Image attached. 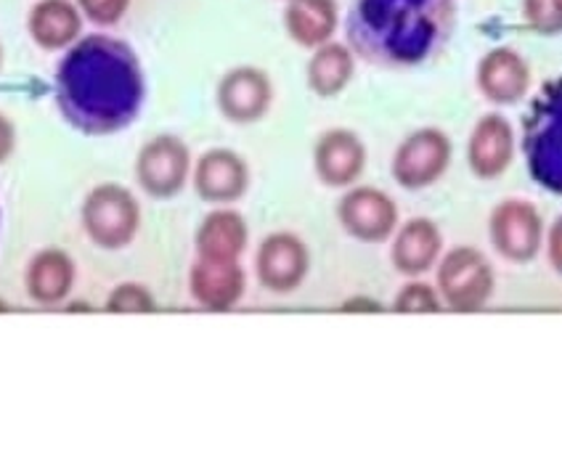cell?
Masks as SVG:
<instances>
[{
  "label": "cell",
  "instance_id": "6da1fadb",
  "mask_svg": "<svg viewBox=\"0 0 562 474\" xmlns=\"http://www.w3.org/2000/svg\"><path fill=\"white\" fill-rule=\"evenodd\" d=\"M146 82L136 50L110 35H86L56 67V104L86 136H112L138 117Z\"/></svg>",
  "mask_w": 562,
  "mask_h": 474
},
{
  "label": "cell",
  "instance_id": "7a4b0ae2",
  "mask_svg": "<svg viewBox=\"0 0 562 474\" xmlns=\"http://www.w3.org/2000/svg\"><path fill=\"white\" fill-rule=\"evenodd\" d=\"M453 0H356L345 22L350 50L382 69L430 61L449 43Z\"/></svg>",
  "mask_w": 562,
  "mask_h": 474
},
{
  "label": "cell",
  "instance_id": "3957f363",
  "mask_svg": "<svg viewBox=\"0 0 562 474\" xmlns=\"http://www.w3.org/2000/svg\"><path fill=\"white\" fill-rule=\"evenodd\" d=\"M528 172L552 194H562V77L547 82L522 120Z\"/></svg>",
  "mask_w": 562,
  "mask_h": 474
},
{
  "label": "cell",
  "instance_id": "277c9868",
  "mask_svg": "<svg viewBox=\"0 0 562 474\" xmlns=\"http://www.w3.org/2000/svg\"><path fill=\"white\" fill-rule=\"evenodd\" d=\"M82 228L101 249H123L140 228V204L125 185L101 183L82 202Z\"/></svg>",
  "mask_w": 562,
  "mask_h": 474
},
{
  "label": "cell",
  "instance_id": "5b68a950",
  "mask_svg": "<svg viewBox=\"0 0 562 474\" xmlns=\"http://www.w3.org/2000/svg\"><path fill=\"white\" fill-rule=\"evenodd\" d=\"M438 294L451 311L475 313L494 297L496 273L488 258L472 247H453L440 255L436 273Z\"/></svg>",
  "mask_w": 562,
  "mask_h": 474
},
{
  "label": "cell",
  "instance_id": "8992f818",
  "mask_svg": "<svg viewBox=\"0 0 562 474\" xmlns=\"http://www.w3.org/2000/svg\"><path fill=\"white\" fill-rule=\"evenodd\" d=\"M451 138L438 127H419L393 154V178L401 189L425 191L446 176L451 165Z\"/></svg>",
  "mask_w": 562,
  "mask_h": 474
},
{
  "label": "cell",
  "instance_id": "52a82bcc",
  "mask_svg": "<svg viewBox=\"0 0 562 474\" xmlns=\"http://www.w3.org/2000/svg\"><path fill=\"white\" fill-rule=\"evenodd\" d=\"M337 221L345 234L363 245H382L398 228V204L391 194L374 185H359L345 191L337 204Z\"/></svg>",
  "mask_w": 562,
  "mask_h": 474
},
{
  "label": "cell",
  "instance_id": "ba28073f",
  "mask_svg": "<svg viewBox=\"0 0 562 474\" xmlns=\"http://www.w3.org/2000/svg\"><path fill=\"white\" fill-rule=\"evenodd\" d=\"M191 172L189 146L176 136L151 138L136 159V181L155 200H172L183 191Z\"/></svg>",
  "mask_w": 562,
  "mask_h": 474
},
{
  "label": "cell",
  "instance_id": "9c48e42d",
  "mask_svg": "<svg viewBox=\"0 0 562 474\" xmlns=\"http://www.w3.org/2000/svg\"><path fill=\"white\" fill-rule=\"evenodd\" d=\"M491 245L504 260L531 262L541 249V226L539 210L531 202L507 200L491 213L488 221Z\"/></svg>",
  "mask_w": 562,
  "mask_h": 474
},
{
  "label": "cell",
  "instance_id": "30bf717a",
  "mask_svg": "<svg viewBox=\"0 0 562 474\" xmlns=\"http://www.w3.org/2000/svg\"><path fill=\"white\" fill-rule=\"evenodd\" d=\"M311 268V252L300 236L277 230L260 241L255 255V273L268 292L290 294L305 281Z\"/></svg>",
  "mask_w": 562,
  "mask_h": 474
},
{
  "label": "cell",
  "instance_id": "8fae6325",
  "mask_svg": "<svg viewBox=\"0 0 562 474\" xmlns=\"http://www.w3.org/2000/svg\"><path fill=\"white\" fill-rule=\"evenodd\" d=\"M271 77L258 67H234L218 82V109L236 125H252L271 109Z\"/></svg>",
  "mask_w": 562,
  "mask_h": 474
},
{
  "label": "cell",
  "instance_id": "7c38bea8",
  "mask_svg": "<svg viewBox=\"0 0 562 474\" xmlns=\"http://www.w3.org/2000/svg\"><path fill=\"white\" fill-rule=\"evenodd\" d=\"M313 168L318 181L329 189H348L367 168V146L348 127H329L313 149Z\"/></svg>",
  "mask_w": 562,
  "mask_h": 474
},
{
  "label": "cell",
  "instance_id": "4fadbf2b",
  "mask_svg": "<svg viewBox=\"0 0 562 474\" xmlns=\"http://www.w3.org/2000/svg\"><path fill=\"white\" fill-rule=\"evenodd\" d=\"M250 189V168L232 149L204 151L194 168V191L204 202L228 204L241 200Z\"/></svg>",
  "mask_w": 562,
  "mask_h": 474
},
{
  "label": "cell",
  "instance_id": "5bb4252c",
  "mask_svg": "<svg viewBox=\"0 0 562 474\" xmlns=\"http://www.w3.org/2000/svg\"><path fill=\"white\" fill-rule=\"evenodd\" d=\"M247 275L236 262L196 258L189 271V292L204 311H232L245 297Z\"/></svg>",
  "mask_w": 562,
  "mask_h": 474
},
{
  "label": "cell",
  "instance_id": "9a60e30c",
  "mask_svg": "<svg viewBox=\"0 0 562 474\" xmlns=\"http://www.w3.org/2000/svg\"><path fill=\"white\" fill-rule=\"evenodd\" d=\"M515 159V131L502 114H485L477 120L468 144L470 170L483 181H494L507 172Z\"/></svg>",
  "mask_w": 562,
  "mask_h": 474
},
{
  "label": "cell",
  "instance_id": "2e32d148",
  "mask_svg": "<svg viewBox=\"0 0 562 474\" xmlns=\"http://www.w3.org/2000/svg\"><path fill=\"white\" fill-rule=\"evenodd\" d=\"M475 80L491 104L509 106L526 95L528 86H531V72H528V64L517 50L502 46L483 56L477 64Z\"/></svg>",
  "mask_w": 562,
  "mask_h": 474
},
{
  "label": "cell",
  "instance_id": "e0dca14e",
  "mask_svg": "<svg viewBox=\"0 0 562 474\" xmlns=\"http://www.w3.org/2000/svg\"><path fill=\"white\" fill-rule=\"evenodd\" d=\"M443 255V236L430 217H412L395 230L391 260L401 275L417 279V275L432 271Z\"/></svg>",
  "mask_w": 562,
  "mask_h": 474
},
{
  "label": "cell",
  "instance_id": "ac0fdd59",
  "mask_svg": "<svg viewBox=\"0 0 562 474\" xmlns=\"http://www.w3.org/2000/svg\"><path fill=\"white\" fill-rule=\"evenodd\" d=\"M24 286L32 303L43 307L61 305L75 286V262L61 249H43L30 260Z\"/></svg>",
  "mask_w": 562,
  "mask_h": 474
},
{
  "label": "cell",
  "instance_id": "d6986e66",
  "mask_svg": "<svg viewBox=\"0 0 562 474\" xmlns=\"http://www.w3.org/2000/svg\"><path fill=\"white\" fill-rule=\"evenodd\" d=\"M30 37L46 50H61L78 43L82 14L72 0H41L27 16Z\"/></svg>",
  "mask_w": 562,
  "mask_h": 474
},
{
  "label": "cell",
  "instance_id": "ffe728a7",
  "mask_svg": "<svg viewBox=\"0 0 562 474\" xmlns=\"http://www.w3.org/2000/svg\"><path fill=\"white\" fill-rule=\"evenodd\" d=\"M247 221L234 210H215L196 230V258L236 262L247 249Z\"/></svg>",
  "mask_w": 562,
  "mask_h": 474
},
{
  "label": "cell",
  "instance_id": "44dd1931",
  "mask_svg": "<svg viewBox=\"0 0 562 474\" xmlns=\"http://www.w3.org/2000/svg\"><path fill=\"white\" fill-rule=\"evenodd\" d=\"M337 14L335 0H290L284 9L286 35L303 48H318L335 35Z\"/></svg>",
  "mask_w": 562,
  "mask_h": 474
},
{
  "label": "cell",
  "instance_id": "7402d4cb",
  "mask_svg": "<svg viewBox=\"0 0 562 474\" xmlns=\"http://www.w3.org/2000/svg\"><path fill=\"white\" fill-rule=\"evenodd\" d=\"M356 64H353V50L345 43H324L316 48V54L308 61V88L316 95H329L342 93L348 88V82L353 80Z\"/></svg>",
  "mask_w": 562,
  "mask_h": 474
},
{
  "label": "cell",
  "instance_id": "603a6c76",
  "mask_svg": "<svg viewBox=\"0 0 562 474\" xmlns=\"http://www.w3.org/2000/svg\"><path fill=\"white\" fill-rule=\"evenodd\" d=\"M440 307H443V300H440L436 286L417 279L408 281L393 303L395 313H438Z\"/></svg>",
  "mask_w": 562,
  "mask_h": 474
},
{
  "label": "cell",
  "instance_id": "cb8c5ba5",
  "mask_svg": "<svg viewBox=\"0 0 562 474\" xmlns=\"http://www.w3.org/2000/svg\"><path fill=\"white\" fill-rule=\"evenodd\" d=\"M155 297L140 284H120L106 300V313H151L155 311Z\"/></svg>",
  "mask_w": 562,
  "mask_h": 474
},
{
  "label": "cell",
  "instance_id": "d4e9b609",
  "mask_svg": "<svg viewBox=\"0 0 562 474\" xmlns=\"http://www.w3.org/2000/svg\"><path fill=\"white\" fill-rule=\"evenodd\" d=\"M528 24L539 32L562 30V0H526L522 3Z\"/></svg>",
  "mask_w": 562,
  "mask_h": 474
},
{
  "label": "cell",
  "instance_id": "484cf974",
  "mask_svg": "<svg viewBox=\"0 0 562 474\" xmlns=\"http://www.w3.org/2000/svg\"><path fill=\"white\" fill-rule=\"evenodd\" d=\"M131 0H78V9L88 22L101 24V27H112L125 16Z\"/></svg>",
  "mask_w": 562,
  "mask_h": 474
},
{
  "label": "cell",
  "instance_id": "4316f807",
  "mask_svg": "<svg viewBox=\"0 0 562 474\" xmlns=\"http://www.w3.org/2000/svg\"><path fill=\"white\" fill-rule=\"evenodd\" d=\"M547 252H549V262H552V268L562 275V217H558L552 230H549Z\"/></svg>",
  "mask_w": 562,
  "mask_h": 474
},
{
  "label": "cell",
  "instance_id": "83f0119b",
  "mask_svg": "<svg viewBox=\"0 0 562 474\" xmlns=\"http://www.w3.org/2000/svg\"><path fill=\"white\" fill-rule=\"evenodd\" d=\"M14 146H16L14 123H11V120L5 117L3 112H0V165H3L5 159L11 157V151H14Z\"/></svg>",
  "mask_w": 562,
  "mask_h": 474
},
{
  "label": "cell",
  "instance_id": "f1b7e54d",
  "mask_svg": "<svg viewBox=\"0 0 562 474\" xmlns=\"http://www.w3.org/2000/svg\"><path fill=\"white\" fill-rule=\"evenodd\" d=\"M342 307H345V311H380L382 305H376V303H369V300L359 297V300H350V303H345Z\"/></svg>",
  "mask_w": 562,
  "mask_h": 474
},
{
  "label": "cell",
  "instance_id": "f546056e",
  "mask_svg": "<svg viewBox=\"0 0 562 474\" xmlns=\"http://www.w3.org/2000/svg\"><path fill=\"white\" fill-rule=\"evenodd\" d=\"M0 67H3V48H0Z\"/></svg>",
  "mask_w": 562,
  "mask_h": 474
}]
</instances>
